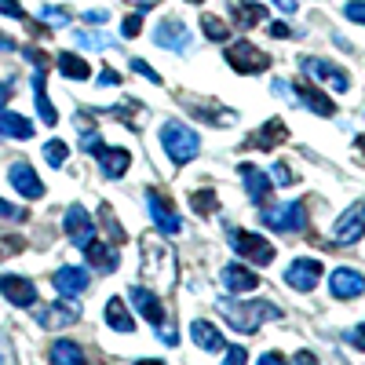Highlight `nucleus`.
Here are the masks:
<instances>
[{
	"instance_id": "obj_1",
	"label": "nucleus",
	"mask_w": 365,
	"mask_h": 365,
	"mask_svg": "<svg viewBox=\"0 0 365 365\" xmlns=\"http://www.w3.org/2000/svg\"><path fill=\"white\" fill-rule=\"evenodd\" d=\"M216 311L237 329V332H245V336H252V332H259L263 322L270 318H282V311L274 307L270 299H230V296H220L216 299Z\"/></svg>"
},
{
	"instance_id": "obj_2",
	"label": "nucleus",
	"mask_w": 365,
	"mask_h": 365,
	"mask_svg": "<svg viewBox=\"0 0 365 365\" xmlns=\"http://www.w3.org/2000/svg\"><path fill=\"white\" fill-rule=\"evenodd\" d=\"M143 274L146 278H158L161 289L175 285V256L161 237H143Z\"/></svg>"
},
{
	"instance_id": "obj_3",
	"label": "nucleus",
	"mask_w": 365,
	"mask_h": 365,
	"mask_svg": "<svg viewBox=\"0 0 365 365\" xmlns=\"http://www.w3.org/2000/svg\"><path fill=\"white\" fill-rule=\"evenodd\" d=\"M161 146H165V154H168L175 165H187V161H194V158H197L201 139H197V132H194V128L168 120V125H161Z\"/></svg>"
},
{
	"instance_id": "obj_4",
	"label": "nucleus",
	"mask_w": 365,
	"mask_h": 365,
	"mask_svg": "<svg viewBox=\"0 0 365 365\" xmlns=\"http://www.w3.org/2000/svg\"><path fill=\"white\" fill-rule=\"evenodd\" d=\"M128 299H132V307H135L150 325H154V329L161 332V340H165V344H175V340H179L175 332H172V325L165 322V307H161V299H158L154 292H150V289L132 285V289H128Z\"/></svg>"
},
{
	"instance_id": "obj_5",
	"label": "nucleus",
	"mask_w": 365,
	"mask_h": 365,
	"mask_svg": "<svg viewBox=\"0 0 365 365\" xmlns=\"http://www.w3.org/2000/svg\"><path fill=\"white\" fill-rule=\"evenodd\" d=\"M227 63L237 70V73H263L267 66H270V55L267 51H259L252 41H234V44H227Z\"/></svg>"
},
{
	"instance_id": "obj_6",
	"label": "nucleus",
	"mask_w": 365,
	"mask_h": 365,
	"mask_svg": "<svg viewBox=\"0 0 365 365\" xmlns=\"http://www.w3.org/2000/svg\"><path fill=\"white\" fill-rule=\"evenodd\" d=\"M263 227L278 230V234H292V230H303V223H307V216H303V205L299 201H289V205H270L259 212Z\"/></svg>"
},
{
	"instance_id": "obj_7",
	"label": "nucleus",
	"mask_w": 365,
	"mask_h": 365,
	"mask_svg": "<svg viewBox=\"0 0 365 365\" xmlns=\"http://www.w3.org/2000/svg\"><path fill=\"white\" fill-rule=\"evenodd\" d=\"M63 230H66V241H73L77 249H88L96 241V223L84 212V205H70L66 216H63Z\"/></svg>"
},
{
	"instance_id": "obj_8",
	"label": "nucleus",
	"mask_w": 365,
	"mask_h": 365,
	"mask_svg": "<svg viewBox=\"0 0 365 365\" xmlns=\"http://www.w3.org/2000/svg\"><path fill=\"white\" fill-rule=\"evenodd\" d=\"M230 245H234L237 256H245V259H252L259 267H267L274 259V245H270V241H263L259 234H249V230H230Z\"/></svg>"
},
{
	"instance_id": "obj_9",
	"label": "nucleus",
	"mask_w": 365,
	"mask_h": 365,
	"mask_svg": "<svg viewBox=\"0 0 365 365\" xmlns=\"http://www.w3.org/2000/svg\"><path fill=\"white\" fill-rule=\"evenodd\" d=\"M34 318H37V325L41 329H66V325H73L77 318H81V307L70 299H55V303H44V307H34Z\"/></svg>"
},
{
	"instance_id": "obj_10",
	"label": "nucleus",
	"mask_w": 365,
	"mask_h": 365,
	"mask_svg": "<svg viewBox=\"0 0 365 365\" xmlns=\"http://www.w3.org/2000/svg\"><path fill=\"white\" fill-rule=\"evenodd\" d=\"M154 44L165 51H190V29L182 19H161L154 26Z\"/></svg>"
},
{
	"instance_id": "obj_11",
	"label": "nucleus",
	"mask_w": 365,
	"mask_h": 365,
	"mask_svg": "<svg viewBox=\"0 0 365 365\" xmlns=\"http://www.w3.org/2000/svg\"><path fill=\"white\" fill-rule=\"evenodd\" d=\"M361 237H365V205H354L332 227V245H354Z\"/></svg>"
},
{
	"instance_id": "obj_12",
	"label": "nucleus",
	"mask_w": 365,
	"mask_h": 365,
	"mask_svg": "<svg viewBox=\"0 0 365 365\" xmlns=\"http://www.w3.org/2000/svg\"><path fill=\"white\" fill-rule=\"evenodd\" d=\"M299 70L307 73V77H314V81H322V84H329L332 91H347V84H351V77L340 70V66H332V63H325V58H299Z\"/></svg>"
},
{
	"instance_id": "obj_13",
	"label": "nucleus",
	"mask_w": 365,
	"mask_h": 365,
	"mask_svg": "<svg viewBox=\"0 0 365 365\" xmlns=\"http://www.w3.org/2000/svg\"><path fill=\"white\" fill-rule=\"evenodd\" d=\"M0 292H4L15 307H37V285L29 282V278H22V274H0Z\"/></svg>"
},
{
	"instance_id": "obj_14",
	"label": "nucleus",
	"mask_w": 365,
	"mask_h": 365,
	"mask_svg": "<svg viewBox=\"0 0 365 365\" xmlns=\"http://www.w3.org/2000/svg\"><path fill=\"white\" fill-rule=\"evenodd\" d=\"M8 182L22 194V197H29V201H37V197H44V182H41V175L34 172V165H26V161H15L11 168H8Z\"/></svg>"
},
{
	"instance_id": "obj_15",
	"label": "nucleus",
	"mask_w": 365,
	"mask_h": 365,
	"mask_svg": "<svg viewBox=\"0 0 365 365\" xmlns=\"http://www.w3.org/2000/svg\"><path fill=\"white\" fill-rule=\"evenodd\" d=\"M285 282L296 292H311L322 282V263L318 259H292L289 270H285Z\"/></svg>"
},
{
	"instance_id": "obj_16",
	"label": "nucleus",
	"mask_w": 365,
	"mask_h": 365,
	"mask_svg": "<svg viewBox=\"0 0 365 365\" xmlns=\"http://www.w3.org/2000/svg\"><path fill=\"white\" fill-rule=\"evenodd\" d=\"M146 208H150V216H154V223H158V230L161 234H179L182 230V220L175 216V208L165 201V194H158V190H146Z\"/></svg>"
},
{
	"instance_id": "obj_17",
	"label": "nucleus",
	"mask_w": 365,
	"mask_h": 365,
	"mask_svg": "<svg viewBox=\"0 0 365 365\" xmlns=\"http://www.w3.org/2000/svg\"><path fill=\"white\" fill-rule=\"evenodd\" d=\"M329 292L336 296V299H354V296L365 292V278H361L354 267H340V270L329 274Z\"/></svg>"
},
{
	"instance_id": "obj_18",
	"label": "nucleus",
	"mask_w": 365,
	"mask_h": 365,
	"mask_svg": "<svg viewBox=\"0 0 365 365\" xmlns=\"http://www.w3.org/2000/svg\"><path fill=\"white\" fill-rule=\"evenodd\" d=\"M51 285L70 299V296H77V292H84V289L91 285V274H88L84 267H58V270L51 274Z\"/></svg>"
},
{
	"instance_id": "obj_19",
	"label": "nucleus",
	"mask_w": 365,
	"mask_h": 365,
	"mask_svg": "<svg viewBox=\"0 0 365 365\" xmlns=\"http://www.w3.org/2000/svg\"><path fill=\"white\" fill-rule=\"evenodd\" d=\"M289 139V128H285V120L282 117H270L267 125L245 139V150H274V146H282Z\"/></svg>"
},
{
	"instance_id": "obj_20",
	"label": "nucleus",
	"mask_w": 365,
	"mask_h": 365,
	"mask_svg": "<svg viewBox=\"0 0 365 365\" xmlns=\"http://www.w3.org/2000/svg\"><path fill=\"white\" fill-rule=\"evenodd\" d=\"M220 278H223V285L230 292H252V289H259V274H252L249 267H241V263H227Z\"/></svg>"
},
{
	"instance_id": "obj_21",
	"label": "nucleus",
	"mask_w": 365,
	"mask_h": 365,
	"mask_svg": "<svg viewBox=\"0 0 365 365\" xmlns=\"http://www.w3.org/2000/svg\"><path fill=\"white\" fill-rule=\"evenodd\" d=\"M128 165H132V154L125 146H103V154H99V168H103V175L106 179H120L128 172Z\"/></svg>"
},
{
	"instance_id": "obj_22",
	"label": "nucleus",
	"mask_w": 365,
	"mask_h": 365,
	"mask_svg": "<svg viewBox=\"0 0 365 365\" xmlns=\"http://www.w3.org/2000/svg\"><path fill=\"white\" fill-rule=\"evenodd\" d=\"M241 179H245L249 197H252L256 205H267V197H270V175L259 172L256 165H241Z\"/></svg>"
},
{
	"instance_id": "obj_23",
	"label": "nucleus",
	"mask_w": 365,
	"mask_h": 365,
	"mask_svg": "<svg viewBox=\"0 0 365 365\" xmlns=\"http://www.w3.org/2000/svg\"><path fill=\"white\" fill-rule=\"evenodd\" d=\"M227 8H230V19L241 26V29H252L267 19V8L252 4V0H227Z\"/></svg>"
},
{
	"instance_id": "obj_24",
	"label": "nucleus",
	"mask_w": 365,
	"mask_h": 365,
	"mask_svg": "<svg viewBox=\"0 0 365 365\" xmlns=\"http://www.w3.org/2000/svg\"><path fill=\"white\" fill-rule=\"evenodd\" d=\"M190 336H194V344L201 347V351H208V354H216V351H227V344H223V332L216 329V325H208V322H194L190 325Z\"/></svg>"
},
{
	"instance_id": "obj_25",
	"label": "nucleus",
	"mask_w": 365,
	"mask_h": 365,
	"mask_svg": "<svg viewBox=\"0 0 365 365\" xmlns=\"http://www.w3.org/2000/svg\"><path fill=\"white\" fill-rule=\"evenodd\" d=\"M296 96H299V103L303 106H311L318 117H332L336 113V103H332L325 91H318V88H311V84H296Z\"/></svg>"
},
{
	"instance_id": "obj_26",
	"label": "nucleus",
	"mask_w": 365,
	"mask_h": 365,
	"mask_svg": "<svg viewBox=\"0 0 365 365\" xmlns=\"http://www.w3.org/2000/svg\"><path fill=\"white\" fill-rule=\"evenodd\" d=\"M34 103H37V113L44 125H58V113L48 99V84H44V70H34Z\"/></svg>"
},
{
	"instance_id": "obj_27",
	"label": "nucleus",
	"mask_w": 365,
	"mask_h": 365,
	"mask_svg": "<svg viewBox=\"0 0 365 365\" xmlns=\"http://www.w3.org/2000/svg\"><path fill=\"white\" fill-rule=\"evenodd\" d=\"M48 361H51V365H88L84 351H81L73 340H55L51 351H48Z\"/></svg>"
},
{
	"instance_id": "obj_28",
	"label": "nucleus",
	"mask_w": 365,
	"mask_h": 365,
	"mask_svg": "<svg viewBox=\"0 0 365 365\" xmlns=\"http://www.w3.org/2000/svg\"><path fill=\"white\" fill-rule=\"evenodd\" d=\"M37 128L29 125L22 113H4L0 110V139H29Z\"/></svg>"
},
{
	"instance_id": "obj_29",
	"label": "nucleus",
	"mask_w": 365,
	"mask_h": 365,
	"mask_svg": "<svg viewBox=\"0 0 365 365\" xmlns=\"http://www.w3.org/2000/svg\"><path fill=\"white\" fill-rule=\"evenodd\" d=\"M84 256H88V263L96 267V270H103V274H113L117 270V249L113 245H103V241H96V245H88L84 249Z\"/></svg>"
},
{
	"instance_id": "obj_30",
	"label": "nucleus",
	"mask_w": 365,
	"mask_h": 365,
	"mask_svg": "<svg viewBox=\"0 0 365 365\" xmlns=\"http://www.w3.org/2000/svg\"><path fill=\"white\" fill-rule=\"evenodd\" d=\"M187 106H190V113L194 117H201V120H208V125H212V120H216V125L220 128H227V125H234V110H223L220 103H194V99H187Z\"/></svg>"
},
{
	"instance_id": "obj_31",
	"label": "nucleus",
	"mask_w": 365,
	"mask_h": 365,
	"mask_svg": "<svg viewBox=\"0 0 365 365\" xmlns=\"http://www.w3.org/2000/svg\"><path fill=\"white\" fill-rule=\"evenodd\" d=\"M106 322H110V329H117V332H132V329H135L132 311L125 307V299H117V296L106 303Z\"/></svg>"
},
{
	"instance_id": "obj_32",
	"label": "nucleus",
	"mask_w": 365,
	"mask_h": 365,
	"mask_svg": "<svg viewBox=\"0 0 365 365\" xmlns=\"http://www.w3.org/2000/svg\"><path fill=\"white\" fill-rule=\"evenodd\" d=\"M55 63H58V73H63V77H73V81H88V77H91L88 63H84L81 55H73V51H63Z\"/></svg>"
},
{
	"instance_id": "obj_33",
	"label": "nucleus",
	"mask_w": 365,
	"mask_h": 365,
	"mask_svg": "<svg viewBox=\"0 0 365 365\" xmlns=\"http://www.w3.org/2000/svg\"><path fill=\"white\" fill-rule=\"evenodd\" d=\"M106 113H110V117H117V120H125V125H128L132 132H139V128H143V106H139V103H132V99H128V103H120V106H110Z\"/></svg>"
},
{
	"instance_id": "obj_34",
	"label": "nucleus",
	"mask_w": 365,
	"mask_h": 365,
	"mask_svg": "<svg viewBox=\"0 0 365 365\" xmlns=\"http://www.w3.org/2000/svg\"><path fill=\"white\" fill-rule=\"evenodd\" d=\"M201 29H205V37L216 41V44H223L230 37V26L223 19H216V15H201Z\"/></svg>"
},
{
	"instance_id": "obj_35",
	"label": "nucleus",
	"mask_w": 365,
	"mask_h": 365,
	"mask_svg": "<svg viewBox=\"0 0 365 365\" xmlns=\"http://www.w3.org/2000/svg\"><path fill=\"white\" fill-rule=\"evenodd\" d=\"M66 158H70V146H66L63 139L44 143V161H48L51 168H63V165H66Z\"/></svg>"
},
{
	"instance_id": "obj_36",
	"label": "nucleus",
	"mask_w": 365,
	"mask_h": 365,
	"mask_svg": "<svg viewBox=\"0 0 365 365\" xmlns=\"http://www.w3.org/2000/svg\"><path fill=\"white\" fill-rule=\"evenodd\" d=\"M190 205H194L197 216H212V212L220 208V201H216V194H212V190H194L190 194Z\"/></svg>"
},
{
	"instance_id": "obj_37",
	"label": "nucleus",
	"mask_w": 365,
	"mask_h": 365,
	"mask_svg": "<svg viewBox=\"0 0 365 365\" xmlns=\"http://www.w3.org/2000/svg\"><path fill=\"white\" fill-rule=\"evenodd\" d=\"M77 44L81 48H96V51H103V48H113V41L110 37H103V34H88V29H77Z\"/></svg>"
},
{
	"instance_id": "obj_38",
	"label": "nucleus",
	"mask_w": 365,
	"mask_h": 365,
	"mask_svg": "<svg viewBox=\"0 0 365 365\" xmlns=\"http://www.w3.org/2000/svg\"><path fill=\"white\" fill-rule=\"evenodd\" d=\"M81 146H84V154L99 158V154H103V135L91 132V128H84V132H81Z\"/></svg>"
},
{
	"instance_id": "obj_39",
	"label": "nucleus",
	"mask_w": 365,
	"mask_h": 365,
	"mask_svg": "<svg viewBox=\"0 0 365 365\" xmlns=\"http://www.w3.org/2000/svg\"><path fill=\"white\" fill-rule=\"evenodd\" d=\"M0 220H11V223H26L29 220V212L19 208V205H8L4 197H0Z\"/></svg>"
},
{
	"instance_id": "obj_40",
	"label": "nucleus",
	"mask_w": 365,
	"mask_h": 365,
	"mask_svg": "<svg viewBox=\"0 0 365 365\" xmlns=\"http://www.w3.org/2000/svg\"><path fill=\"white\" fill-rule=\"evenodd\" d=\"M22 249H26V237H19V234L0 237V259H4V256H19Z\"/></svg>"
},
{
	"instance_id": "obj_41",
	"label": "nucleus",
	"mask_w": 365,
	"mask_h": 365,
	"mask_svg": "<svg viewBox=\"0 0 365 365\" xmlns=\"http://www.w3.org/2000/svg\"><path fill=\"white\" fill-rule=\"evenodd\" d=\"M99 212H103V223H106V230H110V237H113V245H120V241H125V230H120V223L113 220V212H110V205H103Z\"/></svg>"
},
{
	"instance_id": "obj_42",
	"label": "nucleus",
	"mask_w": 365,
	"mask_h": 365,
	"mask_svg": "<svg viewBox=\"0 0 365 365\" xmlns=\"http://www.w3.org/2000/svg\"><path fill=\"white\" fill-rule=\"evenodd\" d=\"M41 19H48V22H58V26H66V22H70V11H66V8H58V4H44V8H41Z\"/></svg>"
},
{
	"instance_id": "obj_43",
	"label": "nucleus",
	"mask_w": 365,
	"mask_h": 365,
	"mask_svg": "<svg viewBox=\"0 0 365 365\" xmlns=\"http://www.w3.org/2000/svg\"><path fill=\"white\" fill-rule=\"evenodd\" d=\"M139 29H143V11H135V15H128L125 22H120V34H125V41L139 37Z\"/></svg>"
},
{
	"instance_id": "obj_44",
	"label": "nucleus",
	"mask_w": 365,
	"mask_h": 365,
	"mask_svg": "<svg viewBox=\"0 0 365 365\" xmlns=\"http://www.w3.org/2000/svg\"><path fill=\"white\" fill-rule=\"evenodd\" d=\"M128 66H132V70H135L139 77H146V81H154V84H161V73H158V70H150V66L143 63V58H132Z\"/></svg>"
},
{
	"instance_id": "obj_45",
	"label": "nucleus",
	"mask_w": 365,
	"mask_h": 365,
	"mask_svg": "<svg viewBox=\"0 0 365 365\" xmlns=\"http://www.w3.org/2000/svg\"><path fill=\"white\" fill-rule=\"evenodd\" d=\"M223 365H249V351H245V347H227Z\"/></svg>"
},
{
	"instance_id": "obj_46",
	"label": "nucleus",
	"mask_w": 365,
	"mask_h": 365,
	"mask_svg": "<svg viewBox=\"0 0 365 365\" xmlns=\"http://www.w3.org/2000/svg\"><path fill=\"white\" fill-rule=\"evenodd\" d=\"M344 15H347L351 22H361V26H365V0H351V4L344 8Z\"/></svg>"
},
{
	"instance_id": "obj_47",
	"label": "nucleus",
	"mask_w": 365,
	"mask_h": 365,
	"mask_svg": "<svg viewBox=\"0 0 365 365\" xmlns=\"http://www.w3.org/2000/svg\"><path fill=\"white\" fill-rule=\"evenodd\" d=\"M0 15H8V19H26V11H22L19 0H0Z\"/></svg>"
},
{
	"instance_id": "obj_48",
	"label": "nucleus",
	"mask_w": 365,
	"mask_h": 365,
	"mask_svg": "<svg viewBox=\"0 0 365 365\" xmlns=\"http://www.w3.org/2000/svg\"><path fill=\"white\" fill-rule=\"evenodd\" d=\"M270 175L278 179V187H292V172H289V165H274Z\"/></svg>"
},
{
	"instance_id": "obj_49",
	"label": "nucleus",
	"mask_w": 365,
	"mask_h": 365,
	"mask_svg": "<svg viewBox=\"0 0 365 365\" xmlns=\"http://www.w3.org/2000/svg\"><path fill=\"white\" fill-rule=\"evenodd\" d=\"M270 37H278V41H289L292 37V29L285 22H270Z\"/></svg>"
},
{
	"instance_id": "obj_50",
	"label": "nucleus",
	"mask_w": 365,
	"mask_h": 365,
	"mask_svg": "<svg viewBox=\"0 0 365 365\" xmlns=\"http://www.w3.org/2000/svg\"><path fill=\"white\" fill-rule=\"evenodd\" d=\"M347 340H351V344H354L358 351H365V325H358V329H351V332H347Z\"/></svg>"
},
{
	"instance_id": "obj_51",
	"label": "nucleus",
	"mask_w": 365,
	"mask_h": 365,
	"mask_svg": "<svg viewBox=\"0 0 365 365\" xmlns=\"http://www.w3.org/2000/svg\"><path fill=\"white\" fill-rule=\"evenodd\" d=\"M84 22H96V26L106 22V8H88V11H84Z\"/></svg>"
},
{
	"instance_id": "obj_52",
	"label": "nucleus",
	"mask_w": 365,
	"mask_h": 365,
	"mask_svg": "<svg viewBox=\"0 0 365 365\" xmlns=\"http://www.w3.org/2000/svg\"><path fill=\"white\" fill-rule=\"evenodd\" d=\"M270 4H274V8H278V11H285V15H292V11H299V4H296V0H270Z\"/></svg>"
},
{
	"instance_id": "obj_53",
	"label": "nucleus",
	"mask_w": 365,
	"mask_h": 365,
	"mask_svg": "<svg viewBox=\"0 0 365 365\" xmlns=\"http://www.w3.org/2000/svg\"><path fill=\"white\" fill-rule=\"evenodd\" d=\"M0 365H15V358H11V347H8V340L0 336Z\"/></svg>"
},
{
	"instance_id": "obj_54",
	"label": "nucleus",
	"mask_w": 365,
	"mask_h": 365,
	"mask_svg": "<svg viewBox=\"0 0 365 365\" xmlns=\"http://www.w3.org/2000/svg\"><path fill=\"white\" fill-rule=\"evenodd\" d=\"M292 365H318V358H314L311 351H299V354L292 358Z\"/></svg>"
},
{
	"instance_id": "obj_55",
	"label": "nucleus",
	"mask_w": 365,
	"mask_h": 365,
	"mask_svg": "<svg viewBox=\"0 0 365 365\" xmlns=\"http://www.w3.org/2000/svg\"><path fill=\"white\" fill-rule=\"evenodd\" d=\"M259 365H285V358H282L278 351H267V354L259 358Z\"/></svg>"
},
{
	"instance_id": "obj_56",
	"label": "nucleus",
	"mask_w": 365,
	"mask_h": 365,
	"mask_svg": "<svg viewBox=\"0 0 365 365\" xmlns=\"http://www.w3.org/2000/svg\"><path fill=\"white\" fill-rule=\"evenodd\" d=\"M11 91H15V81H4V84H0V106L11 99Z\"/></svg>"
},
{
	"instance_id": "obj_57",
	"label": "nucleus",
	"mask_w": 365,
	"mask_h": 365,
	"mask_svg": "<svg viewBox=\"0 0 365 365\" xmlns=\"http://www.w3.org/2000/svg\"><path fill=\"white\" fill-rule=\"evenodd\" d=\"M0 51H15V41L8 34H0Z\"/></svg>"
},
{
	"instance_id": "obj_58",
	"label": "nucleus",
	"mask_w": 365,
	"mask_h": 365,
	"mask_svg": "<svg viewBox=\"0 0 365 365\" xmlns=\"http://www.w3.org/2000/svg\"><path fill=\"white\" fill-rule=\"evenodd\" d=\"M117 81H120V77H117V73H113V70H106V73H103V77H99V84H117Z\"/></svg>"
},
{
	"instance_id": "obj_59",
	"label": "nucleus",
	"mask_w": 365,
	"mask_h": 365,
	"mask_svg": "<svg viewBox=\"0 0 365 365\" xmlns=\"http://www.w3.org/2000/svg\"><path fill=\"white\" fill-rule=\"evenodd\" d=\"M150 8H158V0H139V8H135V11H143V15H146Z\"/></svg>"
},
{
	"instance_id": "obj_60",
	"label": "nucleus",
	"mask_w": 365,
	"mask_h": 365,
	"mask_svg": "<svg viewBox=\"0 0 365 365\" xmlns=\"http://www.w3.org/2000/svg\"><path fill=\"white\" fill-rule=\"evenodd\" d=\"M132 365H165L161 358H139V361H132Z\"/></svg>"
},
{
	"instance_id": "obj_61",
	"label": "nucleus",
	"mask_w": 365,
	"mask_h": 365,
	"mask_svg": "<svg viewBox=\"0 0 365 365\" xmlns=\"http://www.w3.org/2000/svg\"><path fill=\"white\" fill-rule=\"evenodd\" d=\"M358 150H361V158H365V135H358Z\"/></svg>"
},
{
	"instance_id": "obj_62",
	"label": "nucleus",
	"mask_w": 365,
	"mask_h": 365,
	"mask_svg": "<svg viewBox=\"0 0 365 365\" xmlns=\"http://www.w3.org/2000/svg\"><path fill=\"white\" fill-rule=\"evenodd\" d=\"M190 4H205V0H190Z\"/></svg>"
}]
</instances>
